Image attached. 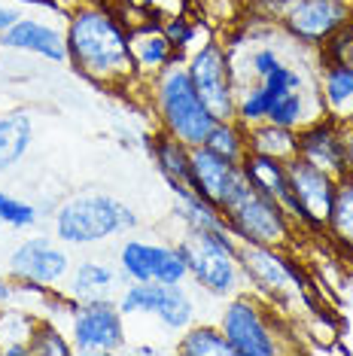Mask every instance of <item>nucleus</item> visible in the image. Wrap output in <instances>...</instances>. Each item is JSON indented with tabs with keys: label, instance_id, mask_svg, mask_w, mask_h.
Returning <instances> with one entry per match:
<instances>
[{
	"label": "nucleus",
	"instance_id": "f257e3e1",
	"mask_svg": "<svg viewBox=\"0 0 353 356\" xmlns=\"http://www.w3.org/2000/svg\"><path fill=\"white\" fill-rule=\"evenodd\" d=\"M67 64L88 83L125 92L138 83V70L128 49V28L101 3H83L67 19Z\"/></svg>",
	"mask_w": 353,
	"mask_h": 356
},
{
	"label": "nucleus",
	"instance_id": "f03ea898",
	"mask_svg": "<svg viewBox=\"0 0 353 356\" xmlns=\"http://www.w3.org/2000/svg\"><path fill=\"white\" fill-rule=\"evenodd\" d=\"M238 262L247 277V286L271 305L280 317L293 314H308L311 320L320 314V305L314 298V283L299 262H295L293 250H277V247H262V244H238Z\"/></svg>",
	"mask_w": 353,
	"mask_h": 356
},
{
	"label": "nucleus",
	"instance_id": "7ed1b4c3",
	"mask_svg": "<svg viewBox=\"0 0 353 356\" xmlns=\"http://www.w3.org/2000/svg\"><path fill=\"white\" fill-rule=\"evenodd\" d=\"M134 229H138L134 207L104 189L76 192L52 210V234L70 247H95Z\"/></svg>",
	"mask_w": 353,
	"mask_h": 356
},
{
	"label": "nucleus",
	"instance_id": "20e7f679",
	"mask_svg": "<svg viewBox=\"0 0 353 356\" xmlns=\"http://www.w3.org/2000/svg\"><path fill=\"white\" fill-rule=\"evenodd\" d=\"M147 86H149L152 110L158 116V128L176 137V140H183L186 147H204L216 119L204 107V101L198 98L195 86L189 79L186 61L167 64L162 74L152 76Z\"/></svg>",
	"mask_w": 353,
	"mask_h": 356
},
{
	"label": "nucleus",
	"instance_id": "39448f33",
	"mask_svg": "<svg viewBox=\"0 0 353 356\" xmlns=\"http://www.w3.org/2000/svg\"><path fill=\"white\" fill-rule=\"evenodd\" d=\"M253 19L274 22L295 43L320 49L335 31L353 22V0H250Z\"/></svg>",
	"mask_w": 353,
	"mask_h": 356
},
{
	"label": "nucleus",
	"instance_id": "423d86ee",
	"mask_svg": "<svg viewBox=\"0 0 353 356\" xmlns=\"http://www.w3.org/2000/svg\"><path fill=\"white\" fill-rule=\"evenodd\" d=\"M231 234L244 244H262L277 250H293L299 241V225L290 220L284 207L274 198H268L244 177V183L235 189V195L222 207Z\"/></svg>",
	"mask_w": 353,
	"mask_h": 356
},
{
	"label": "nucleus",
	"instance_id": "0eeeda50",
	"mask_svg": "<svg viewBox=\"0 0 353 356\" xmlns=\"http://www.w3.org/2000/svg\"><path fill=\"white\" fill-rule=\"evenodd\" d=\"M174 244L183 253L189 280L195 283L202 293L213 296V298H231V296L244 293L247 277L238 262L240 241H226V238H216V234L183 229V234Z\"/></svg>",
	"mask_w": 353,
	"mask_h": 356
},
{
	"label": "nucleus",
	"instance_id": "6e6552de",
	"mask_svg": "<svg viewBox=\"0 0 353 356\" xmlns=\"http://www.w3.org/2000/svg\"><path fill=\"white\" fill-rule=\"evenodd\" d=\"M280 326H284V317L256 293H238L226 298V307L220 314V329L235 347V356H274L290 350L280 341L286 338Z\"/></svg>",
	"mask_w": 353,
	"mask_h": 356
},
{
	"label": "nucleus",
	"instance_id": "1a4fd4ad",
	"mask_svg": "<svg viewBox=\"0 0 353 356\" xmlns=\"http://www.w3.org/2000/svg\"><path fill=\"white\" fill-rule=\"evenodd\" d=\"M125 323L131 320H156L162 329L186 332L195 323V302L183 283H125L116 298Z\"/></svg>",
	"mask_w": 353,
	"mask_h": 356
},
{
	"label": "nucleus",
	"instance_id": "9d476101",
	"mask_svg": "<svg viewBox=\"0 0 353 356\" xmlns=\"http://www.w3.org/2000/svg\"><path fill=\"white\" fill-rule=\"evenodd\" d=\"M189 79L195 86L198 98L211 110L216 122L235 119V104H238V88H235V74H231L229 49L220 40H207L186 58Z\"/></svg>",
	"mask_w": 353,
	"mask_h": 356
},
{
	"label": "nucleus",
	"instance_id": "9b49d317",
	"mask_svg": "<svg viewBox=\"0 0 353 356\" xmlns=\"http://www.w3.org/2000/svg\"><path fill=\"white\" fill-rule=\"evenodd\" d=\"M70 268H74V259L64 244L46 234L19 241L6 256V277H13L22 286L61 289L70 277Z\"/></svg>",
	"mask_w": 353,
	"mask_h": 356
},
{
	"label": "nucleus",
	"instance_id": "f8f14e48",
	"mask_svg": "<svg viewBox=\"0 0 353 356\" xmlns=\"http://www.w3.org/2000/svg\"><path fill=\"white\" fill-rule=\"evenodd\" d=\"M67 338L74 344V353H85V356L122 353L128 347V326L116 298L76 305L67 320Z\"/></svg>",
	"mask_w": 353,
	"mask_h": 356
},
{
	"label": "nucleus",
	"instance_id": "ddd939ff",
	"mask_svg": "<svg viewBox=\"0 0 353 356\" xmlns=\"http://www.w3.org/2000/svg\"><path fill=\"white\" fill-rule=\"evenodd\" d=\"M116 265L128 283H186L189 271L176 244L125 238L116 250Z\"/></svg>",
	"mask_w": 353,
	"mask_h": 356
},
{
	"label": "nucleus",
	"instance_id": "4468645a",
	"mask_svg": "<svg viewBox=\"0 0 353 356\" xmlns=\"http://www.w3.org/2000/svg\"><path fill=\"white\" fill-rule=\"evenodd\" d=\"M286 174H290V192H293L295 210H299V222L304 234H323L338 177L320 171V168H314L311 161H304L299 156L286 161Z\"/></svg>",
	"mask_w": 353,
	"mask_h": 356
},
{
	"label": "nucleus",
	"instance_id": "2eb2a0df",
	"mask_svg": "<svg viewBox=\"0 0 353 356\" xmlns=\"http://www.w3.org/2000/svg\"><path fill=\"white\" fill-rule=\"evenodd\" d=\"M189 165H192V189L220 210L226 207V201L235 195V189L247 177L240 161H229L207 147H192Z\"/></svg>",
	"mask_w": 353,
	"mask_h": 356
},
{
	"label": "nucleus",
	"instance_id": "dca6fc26",
	"mask_svg": "<svg viewBox=\"0 0 353 356\" xmlns=\"http://www.w3.org/2000/svg\"><path fill=\"white\" fill-rule=\"evenodd\" d=\"M0 46L13 52L40 55L46 61L64 64L67 61V37L49 22H40L34 15H19L10 28L0 34Z\"/></svg>",
	"mask_w": 353,
	"mask_h": 356
},
{
	"label": "nucleus",
	"instance_id": "f3484780",
	"mask_svg": "<svg viewBox=\"0 0 353 356\" xmlns=\"http://www.w3.org/2000/svg\"><path fill=\"white\" fill-rule=\"evenodd\" d=\"M128 49H131V61L138 70V83H149L174 61H186V55L176 52V46L165 37L162 25L152 19L128 28Z\"/></svg>",
	"mask_w": 353,
	"mask_h": 356
},
{
	"label": "nucleus",
	"instance_id": "a211bd4d",
	"mask_svg": "<svg viewBox=\"0 0 353 356\" xmlns=\"http://www.w3.org/2000/svg\"><path fill=\"white\" fill-rule=\"evenodd\" d=\"M125 277L119 265L104 262V259H79L70 268V277L64 283V293L74 298L76 305L85 302H107V298H119L125 286Z\"/></svg>",
	"mask_w": 353,
	"mask_h": 356
},
{
	"label": "nucleus",
	"instance_id": "6ab92c4d",
	"mask_svg": "<svg viewBox=\"0 0 353 356\" xmlns=\"http://www.w3.org/2000/svg\"><path fill=\"white\" fill-rule=\"evenodd\" d=\"M299 159L311 161L320 171L341 177L344 171V152H341V137H338V116L326 113L314 119L311 125L299 128Z\"/></svg>",
	"mask_w": 353,
	"mask_h": 356
},
{
	"label": "nucleus",
	"instance_id": "aec40b11",
	"mask_svg": "<svg viewBox=\"0 0 353 356\" xmlns=\"http://www.w3.org/2000/svg\"><path fill=\"white\" fill-rule=\"evenodd\" d=\"M240 168H244L247 180H250L256 189L265 192L268 198H274L280 207L290 213V220L302 229L299 222V210H295V201H293V192H290V174H286V161H277V159H265V156H253V152H247L244 161H240Z\"/></svg>",
	"mask_w": 353,
	"mask_h": 356
},
{
	"label": "nucleus",
	"instance_id": "412c9836",
	"mask_svg": "<svg viewBox=\"0 0 353 356\" xmlns=\"http://www.w3.org/2000/svg\"><path fill=\"white\" fill-rule=\"evenodd\" d=\"M171 195H174V216L183 222V229L216 234V238H226V241H238L235 234H231L222 210L213 207L207 198H202L192 186L189 189H174Z\"/></svg>",
	"mask_w": 353,
	"mask_h": 356
},
{
	"label": "nucleus",
	"instance_id": "4be33fe9",
	"mask_svg": "<svg viewBox=\"0 0 353 356\" xmlns=\"http://www.w3.org/2000/svg\"><path fill=\"white\" fill-rule=\"evenodd\" d=\"M34 143V113L28 107H13L0 113V174H10L22 165Z\"/></svg>",
	"mask_w": 353,
	"mask_h": 356
},
{
	"label": "nucleus",
	"instance_id": "5701e85b",
	"mask_svg": "<svg viewBox=\"0 0 353 356\" xmlns=\"http://www.w3.org/2000/svg\"><path fill=\"white\" fill-rule=\"evenodd\" d=\"M149 156L152 161H156L158 174L165 177V183L174 189H189L192 186V147H186L183 140H176V137H171L167 131H162L158 128L156 137L149 140Z\"/></svg>",
	"mask_w": 353,
	"mask_h": 356
},
{
	"label": "nucleus",
	"instance_id": "b1692460",
	"mask_svg": "<svg viewBox=\"0 0 353 356\" xmlns=\"http://www.w3.org/2000/svg\"><path fill=\"white\" fill-rule=\"evenodd\" d=\"M323 238L338 253L353 256V174H341L335 183V198L323 225Z\"/></svg>",
	"mask_w": 353,
	"mask_h": 356
},
{
	"label": "nucleus",
	"instance_id": "393cba45",
	"mask_svg": "<svg viewBox=\"0 0 353 356\" xmlns=\"http://www.w3.org/2000/svg\"><path fill=\"white\" fill-rule=\"evenodd\" d=\"M244 137H247V152H253V156L277 159V161H293L299 156V131L295 128L256 122V125H244Z\"/></svg>",
	"mask_w": 353,
	"mask_h": 356
},
{
	"label": "nucleus",
	"instance_id": "a878e982",
	"mask_svg": "<svg viewBox=\"0 0 353 356\" xmlns=\"http://www.w3.org/2000/svg\"><path fill=\"white\" fill-rule=\"evenodd\" d=\"M40 314L19 305H0V356H31V335Z\"/></svg>",
	"mask_w": 353,
	"mask_h": 356
},
{
	"label": "nucleus",
	"instance_id": "bb28decb",
	"mask_svg": "<svg viewBox=\"0 0 353 356\" xmlns=\"http://www.w3.org/2000/svg\"><path fill=\"white\" fill-rule=\"evenodd\" d=\"M320 95L332 116H341L353 101V64L320 61Z\"/></svg>",
	"mask_w": 353,
	"mask_h": 356
},
{
	"label": "nucleus",
	"instance_id": "cd10ccee",
	"mask_svg": "<svg viewBox=\"0 0 353 356\" xmlns=\"http://www.w3.org/2000/svg\"><path fill=\"white\" fill-rule=\"evenodd\" d=\"M174 350L180 356H235V347L229 344L226 332L220 329V323L211 326V323H192L186 332H180Z\"/></svg>",
	"mask_w": 353,
	"mask_h": 356
},
{
	"label": "nucleus",
	"instance_id": "c85d7f7f",
	"mask_svg": "<svg viewBox=\"0 0 353 356\" xmlns=\"http://www.w3.org/2000/svg\"><path fill=\"white\" fill-rule=\"evenodd\" d=\"M204 147L216 152V156L229 159V161H244L247 156V137H244V125L238 119H226V122H213L211 134H207Z\"/></svg>",
	"mask_w": 353,
	"mask_h": 356
},
{
	"label": "nucleus",
	"instance_id": "c756f323",
	"mask_svg": "<svg viewBox=\"0 0 353 356\" xmlns=\"http://www.w3.org/2000/svg\"><path fill=\"white\" fill-rule=\"evenodd\" d=\"M74 344H70L67 332L49 317H40L34 335H31V356H70Z\"/></svg>",
	"mask_w": 353,
	"mask_h": 356
},
{
	"label": "nucleus",
	"instance_id": "7c9ffc66",
	"mask_svg": "<svg viewBox=\"0 0 353 356\" xmlns=\"http://www.w3.org/2000/svg\"><path fill=\"white\" fill-rule=\"evenodd\" d=\"M40 222V207L31 201L13 195V192L0 189V225H10V229H31Z\"/></svg>",
	"mask_w": 353,
	"mask_h": 356
},
{
	"label": "nucleus",
	"instance_id": "2f4dec72",
	"mask_svg": "<svg viewBox=\"0 0 353 356\" xmlns=\"http://www.w3.org/2000/svg\"><path fill=\"white\" fill-rule=\"evenodd\" d=\"M131 10L149 15L152 22L176 19V15H189V0H122Z\"/></svg>",
	"mask_w": 353,
	"mask_h": 356
},
{
	"label": "nucleus",
	"instance_id": "473e14b6",
	"mask_svg": "<svg viewBox=\"0 0 353 356\" xmlns=\"http://www.w3.org/2000/svg\"><path fill=\"white\" fill-rule=\"evenodd\" d=\"M320 61H347L353 64V22H347L341 31L320 46Z\"/></svg>",
	"mask_w": 353,
	"mask_h": 356
},
{
	"label": "nucleus",
	"instance_id": "72a5a7b5",
	"mask_svg": "<svg viewBox=\"0 0 353 356\" xmlns=\"http://www.w3.org/2000/svg\"><path fill=\"white\" fill-rule=\"evenodd\" d=\"M158 25H162L165 37L176 46V52H183V55H186V49H189L192 43H195V37H198V22H192L189 15H176V19H165V22H158Z\"/></svg>",
	"mask_w": 353,
	"mask_h": 356
},
{
	"label": "nucleus",
	"instance_id": "f704fd0d",
	"mask_svg": "<svg viewBox=\"0 0 353 356\" xmlns=\"http://www.w3.org/2000/svg\"><path fill=\"white\" fill-rule=\"evenodd\" d=\"M338 137H341V152H344V171L353 174V122L347 116H338Z\"/></svg>",
	"mask_w": 353,
	"mask_h": 356
},
{
	"label": "nucleus",
	"instance_id": "c9c22d12",
	"mask_svg": "<svg viewBox=\"0 0 353 356\" xmlns=\"http://www.w3.org/2000/svg\"><path fill=\"white\" fill-rule=\"evenodd\" d=\"M22 293H25V286H22V283H15L13 277H0V305L15 302Z\"/></svg>",
	"mask_w": 353,
	"mask_h": 356
},
{
	"label": "nucleus",
	"instance_id": "e433bc0d",
	"mask_svg": "<svg viewBox=\"0 0 353 356\" xmlns=\"http://www.w3.org/2000/svg\"><path fill=\"white\" fill-rule=\"evenodd\" d=\"M19 15H22V13H19V10H15V6H0V34H3V31H6V28H10V25H13V22H15V19H19Z\"/></svg>",
	"mask_w": 353,
	"mask_h": 356
},
{
	"label": "nucleus",
	"instance_id": "4c0bfd02",
	"mask_svg": "<svg viewBox=\"0 0 353 356\" xmlns=\"http://www.w3.org/2000/svg\"><path fill=\"white\" fill-rule=\"evenodd\" d=\"M22 3H37V6H49V10H58V0H22Z\"/></svg>",
	"mask_w": 353,
	"mask_h": 356
},
{
	"label": "nucleus",
	"instance_id": "58836bf2",
	"mask_svg": "<svg viewBox=\"0 0 353 356\" xmlns=\"http://www.w3.org/2000/svg\"><path fill=\"white\" fill-rule=\"evenodd\" d=\"M341 116H347V119H350V122H353V101L347 104V110H344V113H341Z\"/></svg>",
	"mask_w": 353,
	"mask_h": 356
}]
</instances>
